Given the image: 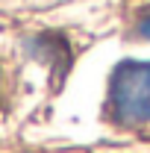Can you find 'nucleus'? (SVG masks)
I'll list each match as a JSON object with an SVG mask.
<instances>
[{"label": "nucleus", "instance_id": "f257e3e1", "mask_svg": "<svg viewBox=\"0 0 150 153\" xmlns=\"http://www.w3.org/2000/svg\"><path fill=\"white\" fill-rule=\"evenodd\" d=\"M109 112L121 124L150 127V62L118 65L109 82Z\"/></svg>", "mask_w": 150, "mask_h": 153}, {"label": "nucleus", "instance_id": "f03ea898", "mask_svg": "<svg viewBox=\"0 0 150 153\" xmlns=\"http://www.w3.org/2000/svg\"><path fill=\"white\" fill-rule=\"evenodd\" d=\"M138 33L144 38H150V15H144V21H141V27H138Z\"/></svg>", "mask_w": 150, "mask_h": 153}]
</instances>
